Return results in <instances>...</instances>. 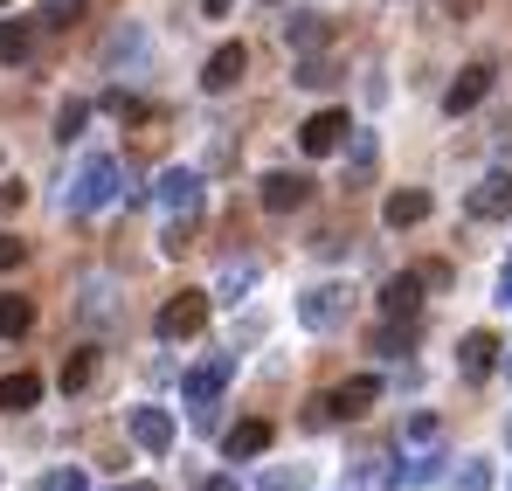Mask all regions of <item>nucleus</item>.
Segmentation results:
<instances>
[{
    "label": "nucleus",
    "mask_w": 512,
    "mask_h": 491,
    "mask_svg": "<svg viewBox=\"0 0 512 491\" xmlns=\"http://www.w3.org/2000/svg\"><path fill=\"white\" fill-rule=\"evenodd\" d=\"M423 312V270H402L381 284V319H416Z\"/></svg>",
    "instance_id": "ddd939ff"
},
{
    "label": "nucleus",
    "mask_w": 512,
    "mask_h": 491,
    "mask_svg": "<svg viewBox=\"0 0 512 491\" xmlns=\"http://www.w3.org/2000/svg\"><path fill=\"white\" fill-rule=\"evenodd\" d=\"M381 402V381L374 374H360V381H346V388H333V409H340V422H360V415Z\"/></svg>",
    "instance_id": "f3484780"
},
{
    "label": "nucleus",
    "mask_w": 512,
    "mask_h": 491,
    "mask_svg": "<svg viewBox=\"0 0 512 491\" xmlns=\"http://www.w3.org/2000/svg\"><path fill=\"white\" fill-rule=\"evenodd\" d=\"M208 326V291H173L167 305H160V319H153V332H160V339H194V332Z\"/></svg>",
    "instance_id": "7ed1b4c3"
},
{
    "label": "nucleus",
    "mask_w": 512,
    "mask_h": 491,
    "mask_svg": "<svg viewBox=\"0 0 512 491\" xmlns=\"http://www.w3.org/2000/svg\"><path fill=\"white\" fill-rule=\"evenodd\" d=\"M291 83H305V90H319V83H333V70H326L319 56H305V63H298V77H291Z\"/></svg>",
    "instance_id": "2f4dec72"
},
{
    "label": "nucleus",
    "mask_w": 512,
    "mask_h": 491,
    "mask_svg": "<svg viewBox=\"0 0 512 491\" xmlns=\"http://www.w3.org/2000/svg\"><path fill=\"white\" fill-rule=\"evenodd\" d=\"M256 491H312V471L305 464H277V471H263Z\"/></svg>",
    "instance_id": "b1692460"
},
{
    "label": "nucleus",
    "mask_w": 512,
    "mask_h": 491,
    "mask_svg": "<svg viewBox=\"0 0 512 491\" xmlns=\"http://www.w3.org/2000/svg\"><path fill=\"white\" fill-rule=\"evenodd\" d=\"M305 422H312V429H326V422H340V409H333V395H319V402L305 409Z\"/></svg>",
    "instance_id": "72a5a7b5"
},
{
    "label": "nucleus",
    "mask_w": 512,
    "mask_h": 491,
    "mask_svg": "<svg viewBox=\"0 0 512 491\" xmlns=\"http://www.w3.org/2000/svg\"><path fill=\"white\" fill-rule=\"evenodd\" d=\"M229 7H236V0H201V14H208V21H222Z\"/></svg>",
    "instance_id": "c9c22d12"
},
{
    "label": "nucleus",
    "mask_w": 512,
    "mask_h": 491,
    "mask_svg": "<svg viewBox=\"0 0 512 491\" xmlns=\"http://www.w3.org/2000/svg\"><path fill=\"white\" fill-rule=\"evenodd\" d=\"M201 491H236V478H208V485H201Z\"/></svg>",
    "instance_id": "4c0bfd02"
},
{
    "label": "nucleus",
    "mask_w": 512,
    "mask_h": 491,
    "mask_svg": "<svg viewBox=\"0 0 512 491\" xmlns=\"http://www.w3.org/2000/svg\"><path fill=\"white\" fill-rule=\"evenodd\" d=\"M0 7H7V0H0Z\"/></svg>",
    "instance_id": "37998d69"
},
{
    "label": "nucleus",
    "mask_w": 512,
    "mask_h": 491,
    "mask_svg": "<svg viewBox=\"0 0 512 491\" xmlns=\"http://www.w3.org/2000/svg\"><path fill=\"white\" fill-rule=\"evenodd\" d=\"M250 284H256V263H229V270H222V298H229V305H236Z\"/></svg>",
    "instance_id": "c756f323"
},
{
    "label": "nucleus",
    "mask_w": 512,
    "mask_h": 491,
    "mask_svg": "<svg viewBox=\"0 0 512 491\" xmlns=\"http://www.w3.org/2000/svg\"><path fill=\"white\" fill-rule=\"evenodd\" d=\"M125 429H132V443L146 457H167L173 450V415L167 409H125Z\"/></svg>",
    "instance_id": "9d476101"
},
{
    "label": "nucleus",
    "mask_w": 512,
    "mask_h": 491,
    "mask_svg": "<svg viewBox=\"0 0 512 491\" xmlns=\"http://www.w3.org/2000/svg\"><path fill=\"white\" fill-rule=\"evenodd\" d=\"M146 63V35H139V21H125V28H111V42H104V63L118 70V63Z\"/></svg>",
    "instance_id": "412c9836"
},
{
    "label": "nucleus",
    "mask_w": 512,
    "mask_h": 491,
    "mask_svg": "<svg viewBox=\"0 0 512 491\" xmlns=\"http://www.w3.org/2000/svg\"><path fill=\"white\" fill-rule=\"evenodd\" d=\"M139 201V180H132V166L111 160V153H90L84 166H77V180L63 187V215H97L104 201Z\"/></svg>",
    "instance_id": "f257e3e1"
},
{
    "label": "nucleus",
    "mask_w": 512,
    "mask_h": 491,
    "mask_svg": "<svg viewBox=\"0 0 512 491\" xmlns=\"http://www.w3.org/2000/svg\"><path fill=\"white\" fill-rule=\"evenodd\" d=\"M333 42V21L319 14V7H291V21H284V49H298V56H319Z\"/></svg>",
    "instance_id": "1a4fd4ad"
},
{
    "label": "nucleus",
    "mask_w": 512,
    "mask_h": 491,
    "mask_svg": "<svg viewBox=\"0 0 512 491\" xmlns=\"http://www.w3.org/2000/svg\"><path fill=\"white\" fill-rule=\"evenodd\" d=\"M478 222H506L512 215V173H485L478 187H471V201H464Z\"/></svg>",
    "instance_id": "f8f14e48"
},
{
    "label": "nucleus",
    "mask_w": 512,
    "mask_h": 491,
    "mask_svg": "<svg viewBox=\"0 0 512 491\" xmlns=\"http://www.w3.org/2000/svg\"><path fill=\"white\" fill-rule=\"evenodd\" d=\"M90 374H97V353H70V360H63V395H77V388H90Z\"/></svg>",
    "instance_id": "a878e982"
},
{
    "label": "nucleus",
    "mask_w": 512,
    "mask_h": 491,
    "mask_svg": "<svg viewBox=\"0 0 512 491\" xmlns=\"http://www.w3.org/2000/svg\"><path fill=\"white\" fill-rule=\"evenodd\" d=\"M443 464H450V457H436V450H416V457H402L395 485H402V491H423V485H436V478H443Z\"/></svg>",
    "instance_id": "a211bd4d"
},
{
    "label": "nucleus",
    "mask_w": 512,
    "mask_h": 491,
    "mask_svg": "<svg viewBox=\"0 0 512 491\" xmlns=\"http://www.w3.org/2000/svg\"><path fill=\"white\" fill-rule=\"evenodd\" d=\"M270 7H284V0H270Z\"/></svg>",
    "instance_id": "79ce46f5"
},
{
    "label": "nucleus",
    "mask_w": 512,
    "mask_h": 491,
    "mask_svg": "<svg viewBox=\"0 0 512 491\" xmlns=\"http://www.w3.org/2000/svg\"><path fill=\"white\" fill-rule=\"evenodd\" d=\"M492 367H499V339H492V332H464V339H457V374H464V381H485Z\"/></svg>",
    "instance_id": "4468645a"
},
{
    "label": "nucleus",
    "mask_w": 512,
    "mask_h": 491,
    "mask_svg": "<svg viewBox=\"0 0 512 491\" xmlns=\"http://www.w3.org/2000/svg\"><path fill=\"white\" fill-rule=\"evenodd\" d=\"M346 139H353V118H346V111H312V118L298 125V146H305V160H326V153H340Z\"/></svg>",
    "instance_id": "20e7f679"
},
{
    "label": "nucleus",
    "mask_w": 512,
    "mask_h": 491,
    "mask_svg": "<svg viewBox=\"0 0 512 491\" xmlns=\"http://www.w3.org/2000/svg\"><path fill=\"white\" fill-rule=\"evenodd\" d=\"M21 256H28V243H14V236L0 229V270H21Z\"/></svg>",
    "instance_id": "473e14b6"
},
{
    "label": "nucleus",
    "mask_w": 512,
    "mask_h": 491,
    "mask_svg": "<svg viewBox=\"0 0 512 491\" xmlns=\"http://www.w3.org/2000/svg\"><path fill=\"white\" fill-rule=\"evenodd\" d=\"M270 436H277V429H270L263 415H250V422H236V429L222 436V450H229V464H250V457L270 450Z\"/></svg>",
    "instance_id": "2eb2a0df"
},
{
    "label": "nucleus",
    "mask_w": 512,
    "mask_h": 491,
    "mask_svg": "<svg viewBox=\"0 0 512 491\" xmlns=\"http://www.w3.org/2000/svg\"><path fill=\"white\" fill-rule=\"evenodd\" d=\"M270 215H298L305 201H312V180L305 173H291V166H277V173H263V194H256Z\"/></svg>",
    "instance_id": "423d86ee"
},
{
    "label": "nucleus",
    "mask_w": 512,
    "mask_h": 491,
    "mask_svg": "<svg viewBox=\"0 0 512 491\" xmlns=\"http://www.w3.org/2000/svg\"><path fill=\"white\" fill-rule=\"evenodd\" d=\"M506 443H512V415H506Z\"/></svg>",
    "instance_id": "ea45409f"
},
{
    "label": "nucleus",
    "mask_w": 512,
    "mask_h": 491,
    "mask_svg": "<svg viewBox=\"0 0 512 491\" xmlns=\"http://www.w3.org/2000/svg\"><path fill=\"white\" fill-rule=\"evenodd\" d=\"M436 436H443V422L436 415H402V457H416V450H436Z\"/></svg>",
    "instance_id": "aec40b11"
},
{
    "label": "nucleus",
    "mask_w": 512,
    "mask_h": 491,
    "mask_svg": "<svg viewBox=\"0 0 512 491\" xmlns=\"http://www.w3.org/2000/svg\"><path fill=\"white\" fill-rule=\"evenodd\" d=\"M42 491H90V478L77 471V464H56V471L42 478Z\"/></svg>",
    "instance_id": "7c9ffc66"
},
{
    "label": "nucleus",
    "mask_w": 512,
    "mask_h": 491,
    "mask_svg": "<svg viewBox=\"0 0 512 491\" xmlns=\"http://www.w3.org/2000/svg\"><path fill=\"white\" fill-rule=\"evenodd\" d=\"M499 305H512V263L499 270Z\"/></svg>",
    "instance_id": "e433bc0d"
},
{
    "label": "nucleus",
    "mask_w": 512,
    "mask_h": 491,
    "mask_svg": "<svg viewBox=\"0 0 512 491\" xmlns=\"http://www.w3.org/2000/svg\"><path fill=\"white\" fill-rule=\"evenodd\" d=\"M35 402H42V381H35V374H0V409L7 415L35 409Z\"/></svg>",
    "instance_id": "6ab92c4d"
},
{
    "label": "nucleus",
    "mask_w": 512,
    "mask_h": 491,
    "mask_svg": "<svg viewBox=\"0 0 512 491\" xmlns=\"http://www.w3.org/2000/svg\"><path fill=\"white\" fill-rule=\"evenodd\" d=\"M118 491H153V485H118Z\"/></svg>",
    "instance_id": "58836bf2"
},
{
    "label": "nucleus",
    "mask_w": 512,
    "mask_h": 491,
    "mask_svg": "<svg viewBox=\"0 0 512 491\" xmlns=\"http://www.w3.org/2000/svg\"><path fill=\"white\" fill-rule=\"evenodd\" d=\"M346 319V291L340 284H312L305 298H298V326L305 332H333Z\"/></svg>",
    "instance_id": "0eeeda50"
},
{
    "label": "nucleus",
    "mask_w": 512,
    "mask_h": 491,
    "mask_svg": "<svg viewBox=\"0 0 512 491\" xmlns=\"http://www.w3.org/2000/svg\"><path fill=\"white\" fill-rule=\"evenodd\" d=\"M506 374H512V353H506Z\"/></svg>",
    "instance_id": "a19ab883"
},
{
    "label": "nucleus",
    "mask_w": 512,
    "mask_h": 491,
    "mask_svg": "<svg viewBox=\"0 0 512 491\" xmlns=\"http://www.w3.org/2000/svg\"><path fill=\"white\" fill-rule=\"evenodd\" d=\"M21 201H28V187L21 180H0V208H21Z\"/></svg>",
    "instance_id": "f704fd0d"
},
{
    "label": "nucleus",
    "mask_w": 512,
    "mask_h": 491,
    "mask_svg": "<svg viewBox=\"0 0 512 491\" xmlns=\"http://www.w3.org/2000/svg\"><path fill=\"white\" fill-rule=\"evenodd\" d=\"M28 56V21H0V63H21Z\"/></svg>",
    "instance_id": "bb28decb"
},
{
    "label": "nucleus",
    "mask_w": 512,
    "mask_h": 491,
    "mask_svg": "<svg viewBox=\"0 0 512 491\" xmlns=\"http://www.w3.org/2000/svg\"><path fill=\"white\" fill-rule=\"evenodd\" d=\"M492 77H499L492 63H471V70H457V83L443 90V111H450V118H464V111H478V104L492 97Z\"/></svg>",
    "instance_id": "6e6552de"
},
{
    "label": "nucleus",
    "mask_w": 512,
    "mask_h": 491,
    "mask_svg": "<svg viewBox=\"0 0 512 491\" xmlns=\"http://www.w3.org/2000/svg\"><path fill=\"white\" fill-rule=\"evenodd\" d=\"M28 326H35V305L7 291V298H0V339H21V332H28Z\"/></svg>",
    "instance_id": "5701e85b"
},
{
    "label": "nucleus",
    "mask_w": 512,
    "mask_h": 491,
    "mask_svg": "<svg viewBox=\"0 0 512 491\" xmlns=\"http://www.w3.org/2000/svg\"><path fill=\"white\" fill-rule=\"evenodd\" d=\"M229 381H236V346H229V353H215V360H201V367L180 381V402L208 422V415H215V395H222Z\"/></svg>",
    "instance_id": "f03ea898"
},
{
    "label": "nucleus",
    "mask_w": 512,
    "mask_h": 491,
    "mask_svg": "<svg viewBox=\"0 0 512 491\" xmlns=\"http://www.w3.org/2000/svg\"><path fill=\"white\" fill-rule=\"evenodd\" d=\"M153 201H160L167 215H201V173H194V166H167V173L153 180Z\"/></svg>",
    "instance_id": "39448f33"
},
{
    "label": "nucleus",
    "mask_w": 512,
    "mask_h": 491,
    "mask_svg": "<svg viewBox=\"0 0 512 491\" xmlns=\"http://www.w3.org/2000/svg\"><path fill=\"white\" fill-rule=\"evenodd\" d=\"M104 111H111V118H125V125H139V118H146V104H139L132 90H104Z\"/></svg>",
    "instance_id": "c85d7f7f"
},
{
    "label": "nucleus",
    "mask_w": 512,
    "mask_h": 491,
    "mask_svg": "<svg viewBox=\"0 0 512 491\" xmlns=\"http://www.w3.org/2000/svg\"><path fill=\"white\" fill-rule=\"evenodd\" d=\"M381 222H388V229H416V222H429V194L423 187H395V194L381 201Z\"/></svg>",
    "instance_id": "dca6fc26"
},
{
    "label": "nucleus",
    "mask_w": 512,
    "mask_h": 491,
    "mask_svg": "<svg viewBox=\"0 0 512 491\" xmlns=\"http://www.w3.org/2000/svg\"><path fill=\"white\" fill-rule=\"evenodd\" d=\"M243 70H250V49H243V42H222V49L208 56V70H201V90H215V97H222V90H236V83H243Z\"/></svg>",
    "instance_id": "9b49d317"
},
{
    "label": "nucleus",
    "mask_w": 512,
    "mask_h": 491,
    "mask_svg": "<svg viewBox=\"0 0 512 491\" xmlns=\"http://www.w3.org/2000/svg\"><path fill=\"white\" fill-rule=\"evenodd\" d=\"M84 118H90V104H84V97H70V104H63V111H56V139H63V146H70V139H77V132H84Z\"/></svg>",
    "instance_id": "cd10ccee"
},
{
    "label": "nucleus",
    "mask_w": 512,
    "mask_h": 491,
    "mask_svg": "<svg viewBox=\"0 0 512 491\" xmlns=\"http://www.w3.org/2000/svg\"><path fill=\"white\" fill-rule=\"evenodd\" d=\"M374 160H381L374 132H360V125H353V139H346V180H367V173H374Z\"/></svg>",
    "instance_id": "4be33fe9"
},
{
    "label": "nucleus",
    "mask_w": 512,
    "mask_h": 491,
    "mask_svg": "<svg viewBox=\"0 0 512 491\" xmlns=\"http://www.w3.org/2000/svg\"><path fill=\"white\" fill-rule=\"evenodd\" d=\"M450 478H457V491H492V464H485V457H457Z\"/></svg>",
    "instance_id": "393cba45"
}]
</instances>
